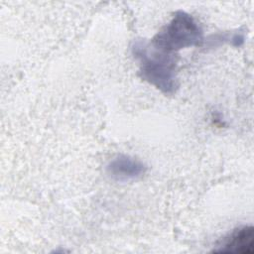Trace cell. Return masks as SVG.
<instances>
[{
	"mask_svg": "<svg viewBox=\"0 0 254 254\" xmlns=\"http://www.w3.org/2000/svg\"><path fill=\"white\" fill-rule=\"evenodd\" d=\"M133 55L140 63V73L143 79L165 93L175 91L176 60L172 54L139 41L133 46Z\"/></svg>",
	"mask_w": 254,
	"mask_h": 254,
	"instance_id": "obj_1",
	"label": "cell"
},
{
	"mask_svg": "<svg viewBox=\"0 0 254 254\" xmlns=\"http://www.w3.org/2000/svg\"><path fill=\"white\" fill-rule=\"evenodd\" d=\"M202 41V31L194 19L186 12L179 11L171 22L153 38L151 45L172 54L181 49L200 46Z\"/></svg>",
	"mask_w": 254,
	"mask_h": 254,
	"instance_id": "obj_2",
	"label": "cell"
},
{
	"mask_svg": "<svg viewBox=\"0 0 254 254\" xmlns=\"http://www.w3.org/2000/svg\"><path fill=\"white\" fill-rule=\"evenodd\" d=\"M218 253L253 254L254 253V228L242 226L235 229L223 242L213 250Z\"/></svg>",
	"mask_w": 254,
	"mask_h": 254,
	"instance_id": "obj_3",
	"label": "cell"
},
{
	"mask_svg": "<svg viewBox=\"0 0 254 254\" xmlns=\"http://www.w3.org/2000/svg\"><path fill=\"white\" fill-rule=\"evenodd\" d=\"M145 171L146 167L140 161L125 155L116 157L107 166L108 175L119 182L138 179Z\"/></svg>",
	"mask_w": 254,
	"mask_h": 254,
	"instance_id": "obj_4",
	"label": "cell"
}]
</instances>
